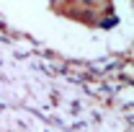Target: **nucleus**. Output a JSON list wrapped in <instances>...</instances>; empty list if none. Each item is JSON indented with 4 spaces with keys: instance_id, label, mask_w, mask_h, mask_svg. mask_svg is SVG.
I'll return each mask as SVG.
<instances>
[]
</instances>
